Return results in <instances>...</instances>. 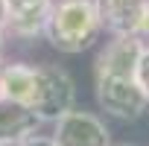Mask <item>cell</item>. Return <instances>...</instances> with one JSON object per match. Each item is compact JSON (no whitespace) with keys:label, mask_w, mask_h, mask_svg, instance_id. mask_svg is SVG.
Segmentation results:
<instances>
[{"label":"cell","mask_w":149,"mask_h":146,"mask_svg":"<svg viewBox=\"0 0 149 146\" xmlns=\"http://www.w3.org/2000/svg\"><path fill=\"white\" fill-rule=\"evenodd\" d=\"M102 32V21L97 15L94 0H53L44 21V38L58 53L76 56L88 50Z\"/></svg>","instance_id":"1"},{"label":"cell","mask_w":149,"mask_h":146,"mask_svg":"<svg viewBox=\"0 0 149 146\" xmlns=\"http://www.w3.org/2000/svg\"><path fill=\"white\" fill-rule=\"evenodd\" d=\"M3 44H6V29L0 26V56H3Z\"/></svg>","instance_id":"13"},{"label":"cell","mask_w":149,"mask_h":146,"mask_svg":"<svg viewBox=\"0 0 149 146\" xmlns=\"http://www.w3.org/2000/svg\"><path fill=\"white\" fill-rule=\"evenodd\" d=\"M53 140L56 146H111V131L97 114L73 108L56 120Z\"/></svg>","instance_id":"5"},{"label":"cell","mask_w":149,"mask_h":146,"mask_svg":"<svg viewBox=\"0 0 149 146\" xmlns=\"http://www.w3.org/2000/svg\"><path fill=\"white\" fill-rule=\"evenodd\" d=\"M120 146H126V143H120Z\"/></svg>","instance_id":"14"},{"label":"cell","mask_w":149,"mask_h":146,"mask_svg":"<svg viewBox=\"0 0 149 146\" xmlns=\"http://www.w3.org/2000/svg\"><path fill=\"white\" fill-rule=\"evenodd\" d=\"M38 126L41 120L26 105L0 99V146H18L24 137L35 134Z\"/></svg>","instance_id":"9"},{"label":"cell","mask_w":149,"mask_h":146,"mask_svg":"<svg viewBox=\"0 0 149 146\" xmlns=\"http://www.w3.org/2000/svg\"><path fill=\"white\" fill-rule=\"evenodd\" d=\"M102 29L114 35L149 38V0H94Z\"/></svg>","instance_id":"3"},{"label":"cell","mask_w":149,"mask_h":146,"mask_svg":"<svg viewBox=\"0 0 149 146\" xmlns=\"http://www.w3.org/2000/svg\"><path fill=\"white\" fill-rule=\"evenodd\" d=\"M18 146H56V140L47 137V134H29V137H24Z\"/></svg>","instance_id":"11"},{"label":"cell","mask_w":149,"mask_h":146,"mask_svg":"<svg viewBox=\"0 0 149 146\" xmlns=\"http://www.w3.org/2000/svg\"><path fill=\"white\" fill-rule=\"evenodd\" d=\"M6 3V29L18 38H32L44 32L47 12L53 0H3Z\"/></svg>","instance_id":"7"},{"label":"cell","mask_w":149,"mask_h":146,"mask_svg":"<svg viewBox=\"0 0 149 146\" xmlns=\"http://www.w3.org/2000/svg\"><path fill=\"white\" fill-rule=\"evenodd\" d=\"M0 26L6 29V3H3V0H0Z\"/></svg>","instance_id":"12"},{"label":"cell","mask_w":149,"mask_h":146,"mask_svg":"<svg viewBox=\"0 0 149 146\" xmlns=\"http://www.w3.org/2000/svg\"><path fill=\"white\" fill-rule=\"evenodd\" d=\"M134 82H137L140 94H143V97H146V102H149V44L143 47V53H140V58H137V67H134Z\"/></svg>","instance_id":"10"},{"label":"cell","mask_w":149,"mask_h":146,"mask_svg":"<svg viewBox=\"0 0 149 146\" xmlns=\"http://www.w3.org/2000/svg\"><path fill=\"white\" fill-rule=\"evenodd\" d=\"M146 41L132 35H114L94 58V76H114V79H134V67L143 53Z\"/></svg>","instance_id":"6"},{"label":"cell","mask_w":149,"mask_h":146,"mask_svg":"<svg viewBox=\"0 0 149 146\" xmlns=\"http://www.w3.org/2000/svg\"><path fill=\"white\" fill-rule=\"evenodd\" d=\"M35 73H38V79H35V97H32L29 111L41 123H56L67 111H73L76 82L64 67H56V64H41L35 67Z\"/></svg>","instance_id":"2"},{"label":"cell","mask_w":149,"mask_h":146,"mask_svg":"<svg viewBox=\"0 0 149 146\" xmlns=\"http://www.w3.org/2000/svg\"><path fill=\"white\" fill-rule=\"evenodd\" d=\"M97 102L105 114L117 120H137L149 108L134 79H114V76H97Z\"/></svg>","instance_id":"4"},{"label":"cell","mask_w":149,"mask_h":146,"mask_svg":"<svg viewBox=\"0 0 149 146\" xmlns=\"http://www.w3.org/2000/svg\"><path fill=\"white\" fill-rule=\"evenodd\" d=\"M0 64H3V61H0Z\"/></svg>","instance_id":"15"},{"label":"cell","mask_w":149,"mask_h":146,"mask_svg":"<svg viewBox=\"0 0 149 146\" xmlns=\"http://www.w3.org/2000/svg\"><path fill=\"white\" fill-rule=\"evenodd\" d=\"M35 64H0V99L29 108L35 97Z\"/></svg>","instance_id":"8"}]
</instances>
